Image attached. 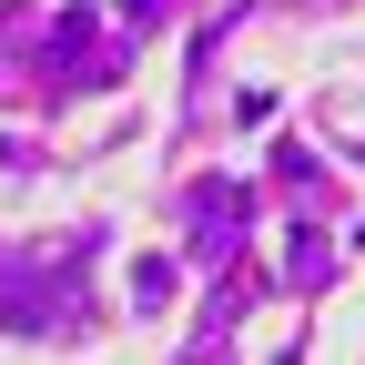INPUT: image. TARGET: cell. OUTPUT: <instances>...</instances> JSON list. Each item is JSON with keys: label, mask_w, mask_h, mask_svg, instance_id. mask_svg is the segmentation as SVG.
Wrapping results in <instances>:
<instances>
[{"label": "cell", "mask_w": 365, "mask_h": 365, "mask_svg": "<svg viewBox=\"0 0 365 365\" xmlns=\"http://www.w3.org/2000/svg\"><path fill=\"white\" fill-rule=\"evenodd\" d=\"M234 223H244V193H234V182H213V193H203V254L234 244Z\"/></svg>", "instance_id": "cell-1"}]
</instances>
